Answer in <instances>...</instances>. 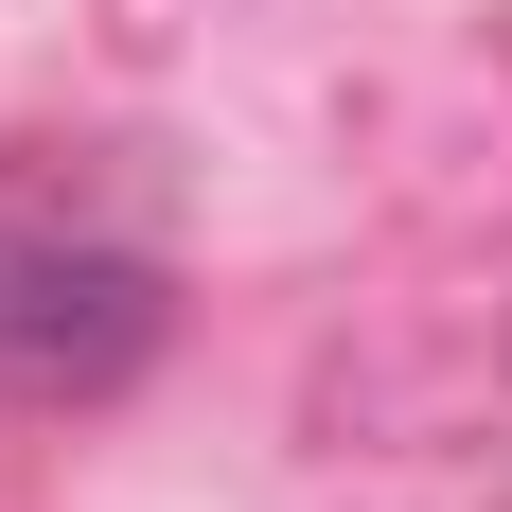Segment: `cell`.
<instances>
[{"mask_svg":"<svg viewBox=\"0 0 512 512\" xmlns=\"http://www.w3.org/2000/svg\"><path fill=\"white\" fill-rule=\"evenodd\" d=\"M177 301L124 248H0V407H106L142 389Z\"/></svg>","mask_w":512,"mask_h":512,"instance_id":"cell-1","label":"cell"}]
</instances>
